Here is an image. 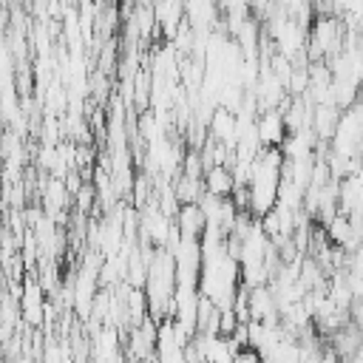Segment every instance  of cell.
Here are the masks:
<instances>
[{
	"label": "cell",
	"instance_id": "6da1fadb",
	"mask_svg": "<svg viewBox=\"0 0 363 363\" xmlns=\"http://www.w3.org/2000/svg\"><path fill=\"white\" fill-rule=\"evenodd\" d=\"M255 136H258V142L264 147H272V145L278 147L284 142V136H286V119H284V113L278 108H267L255 119Z\"/></svg>",
	"mask_w": 363,
	"mask_h": 363
},
{
	"label": "cell",
	"instance_id": "7a4b0ae2",
	"mask_svg": "<svg viewBox=\"0 0 363 363\" xmlns=\"http://www.w3.org/2000/svg\"><path fill=\"white\" fill-rule=\"evenodd\" d=\"M204 190L213 196H233L235 190L233 170H227V164H210L204 173Z\"/></svg>",
	"mask_w": 363,
	"mask_h": 363
}]
</instances>
